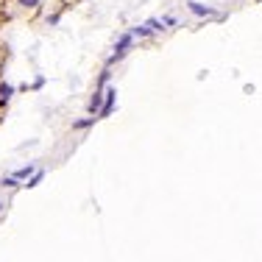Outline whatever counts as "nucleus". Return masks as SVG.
<instances>
[{
  "instance_id": "12",
  "label": "nucleus",
  "mask_w": 262,
  "mask_h": 262,
  "mask_svg": "<svg viewBox=\"0 0 262 262\" xmlns=\"http://www.w3.org/2000/svg\"><path fill=\"white\" fill-rule=\"evenodd\" d=\"M145 26L151 28V31H162V26H165V23H162V20H148Z\"/></svg>"
},
{
  "instance_id": "1",
  "label": "nucleus",
  "mask_w": 262,
  "mask_h": 262,
  "mask_svg": "<svg viewBox=\"0 0 262 262\" xmlns=\"http://www.w3.org/2000/svg\"><path fill=\"white\" fill-rule=\"evenodd\" d=\"M131 42H134V36H131V34H123V36H120V42H117V45H115V53H112L109 64H112V61H117V59H123V56L128 53Z\"/></svg>"
},
{
  "instance_id": "5",
  "label": "nucleus",
  "mask_w": 262,
  "mask_h": 262,
  "mask_svg": "<svg viewBox=\"0 0 262 262\" xmlns=\"http://www.w3.org/2000/svg\"><path fill=\"white\" fill-rule=\"evenodd\" d=\"M101 103H103V92L98 90L95 95H92V101H90V109H92V112H101Z\"/></svg>"
},
{
  "instance_id": "2",
  "label": "nucleus",
  "mask_w": 262,
  "mask_h": 262,
  "mask_svg": "<svg viewBox=\"0 0 262 262\" xmlns=\"http://www.w3.org/2000/svg\"><path fill=\"white\" fill-rule=\"evenodd\" d=\"M190 11H192L195 17H217V9H212V6H204V3H195V0L190 3Z\"/></svg>"
},
{
  "instance_id": "4",
  "label": "nucleus",
  "mask_w": 262,
  "mask_h": 262,
  "mask_svg": "<svg viewBox=\"0 0 262 262\" xmlns=\"http://www.w3.org/2000/svg\"><path fill=\"white\" fill-rule=\"evenodd\" d=\"M154 31L148 28V26H137V28H131V36H140V39H145V36H151Z\"/></svg>"
},
{
  "instance_id": "13",
  "label": "nucleus",
  "mask_w": 262,
  "mask_h": 262,
  "mask_svg": "<svg viewBox=\"0 0 262 262\" xmlns=\"http://www.w3.org/2000/svg\"><path fill=\"white\" fill-rule=\"evenodd\" d=\"M3 207H6V204H3V201H0V209H3Z\"/></svg>"
},
{
  "instance_id": "6",
  "label": "nucleus",
  "mask_w": 262,
  "mask_h": 262,
  "mask_svg": "<svg viewBox=\"0 0 262 262\" xmlns=\"http://www.w3.org/2000/svg\"><path fill=\"white\" fill-rule=\"evenodd\" d=\"M11 95H14V86H11V84H0V103L9 101Z\"/></svg>"
},
{
  "instance_id": "9",
  "label": "nucleus",
  "mask_w": 262,
  "mask_h": 262,
  "mask_svg": "<svg viewBox=\"0 0 262 262\" xmlns=\"http://www.w3.org/2000/svg\"><path fill=\"white\" fill-rule=\"evenodd\" d=\"M92 123H95V117H84V120L73 123V128H86V126H92Z\"/></svg>"
},
{
  "instance_id": "10",
  "label": "nucleus",
  "mask_w": 262,
  "mask_h": 262,
  "mask_svg": "<svg viewBox=\"0 0 262 262\" xmlns=\"http://www.w3.org/2000/svg\"><path fill=\"white\" fill-rule=\"evenodd\" d=\"M17 6H23V9H36L39 0H17Z\"/></svg>"
},
{
  "instance_id": "8",
  "label": "nucleus",
  "mask_w": 262,
  "mask_h": 262,
  "mask_svg": "<svg viewBox=\"0 0 262 262\" xmlns=\"http://www.w3.org/2000/svg\"><path fill=\"white\" fill-rule=\"evenodd\" d=\"M31 173H34V167H31V165H28V167H20V170L14 173V179H17V182H23V179L31 176Z\"/></svg>"
},
{
  "instance_id": "7",
  "label": "nucleus",
  "mask_w": 262,
  "mask_h": 262,
  "mask_svg": "<svg viewBox=\"0 0 262 262\" xmlns=\"http://www.w3.org/2000/svg\"><path fill=\"white\" fill-rule=\"evenodd\" d=\"M42 176H45V170H34V173H31V179H28V184H26V187H36V184L42 182Z\"/></svg>"
},
{
  "instance_id": "11",
  "label": "nucleus",
  "mask_w": 262,
  "mask_h": 262,
  "mask_svg": "<svg viewBox=\"0 0 262 262\" xmlns=\"http://www.w3.org/2000/svg\"><path fill=\"white\" fill-rule=\"evenodd\" d=\"M0 184H3V187H11V190H14V187H20V182H17L14 176H6V179H3V182H0Z\"/></svg>"
},
{
  "instance_id": "3",
  "label": "nucleus",
  "mask_w": 262,
  "mask_h": 262,
  "mask_svg": "<svg viewBox=\"0 0 262 262\" xmlns=\"http://www.w3.org/2000/svg\"><path fill=\"white\" fill-rule=\"evenodd\" d=\"M106 103L101 106V117H109L112 115V106H115V98H117V90H106Z\"/></svg>"
}]
</instances>
